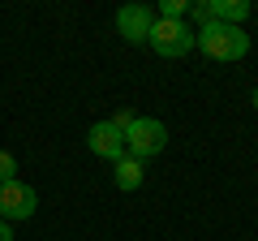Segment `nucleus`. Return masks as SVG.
Wrapping results in <instances>:
<instances>
[{"instance_id":"obj_11","label":"nucleus","mask_w":258,"mask_h":241,"mask_svg":"<svg viewBox=\"0 0 258 241\" xmlns=\"http://www.w3.org/2000/svg\"><path fill=\"white\" fill-rule=\"evenodd\" d=\"M134 120H138V112H129V108H120V112H112V125H116L120 134H125L129 125H134Z\"/></svg>"},{"instance_id":"obj_10","label":"nucleus","mask_w":258,"mask_h":241,"mask_svg":"<svg viewBox=\"0 0 258 241\" xmlns=\"http://www.w3.org/2000/svg\"><path fill=\"white\" fill-rule=\"evenodd\" d=\"M9 181H18V159L9 151H0V186H9Z\"/></svg>"},{"instance_id":"obj_5","label":"nucleus","mask_w":258,"mask_h":241,"mask_svg":"<svg viewBox=\"0 0 258 241\" xmlns=\"http://www.w3.org/2000/svg\"><path fill=\"white\" fill-rule=\"evenodd\" d=\"M151 26H155V9L151 5H120L116 9V30L129 43H147Z\"/></svg>"},{"instance_id":"obj_2","label":"nucleus","mask_w":258,"mask_h":241,"mask_svg":"<svg viewBox=\"0 0 258 241\" xmlns=\"http://www.w3.org/2000/svg\"><path fill=\"white\" fill-rule=\"evenodd\" d=\"M164 147H168V125H164V120H155V116H138L125 130V155L142 159V164H147L151 155H159Z\"/></svg>"},{"instance_id":"obj_7","label":"nucleus","mask_w":258,"mask_h":241,"mask_svg":"<svg viewBox=\"0 0 258 241\" xmlns=\"http://www.w3.org/2000/svg\"><path fill=\"white\" fill-rule=\"evenodd\" d=\"M142 176H147V164L134 155H120L116 164H112V181H116V190H138Z\"/></svg>"},{"instance_id":"obj_3","label":"nucleus","mask_w":258,"mask_h":241,"mask_svg":"<svg viewBox=\"0 0 258 241\" xmlns=\"http://www.w3.org/2000/svg\"><path fill=\"white\" fill-rule=\"evenodd\" d=\"M147 43L155 47L159 56H168V61H176V56H185V52L194 47V30L185 26V22H164V18H155V26H151Z\"/></svg>"},{"instance_id":"obj_12","label":"nucleus","mask_w":258,"mask_h":241,"mask_svg":"<svg viewBox=\"0 0 258 241\" xmlns=\"http://www.w3.org/2000/svg\"><path fill=\"white\" fill-rule=\"evenodd\" d=\"M0 241H13V228H9L5 220H0Z\"/></svg>"},{"instance_id":"obj_9","label":"nucleus","mask_w":258,"mask_h":241,"mask_svg":"<svg viewBox=\"0 0 258 241\" xmlns=\"http://www.w3.org/2000/svg\"><path fill=\"white\" fill-rule=\"evenodd\" d=\"M185 13H189L185 0H159V13H155V18H164V22H185Z\"/></svg>"},{"instance_id":"obj_4","label":"nucleus","mask_w":258,"mask_h":241,"mask_svg":"<svg viewBox=\"0 0 258 241\" xmlns=\"http://www.w3.org/2000/svg\"><path fill=\"white\" fill-rule=\"evenodd\" d=\"M35 207H39L35 186H26V181H9V186H0V220H5V224L30 220Z\"/></svg>"},{"instance_id":"obj_8","label":"nucleus","mask_w":258,"mask_h":241,"mask_svg":"<svg viewBox=\"0 0 258 241\" xmlns=\"http://www.w3.org/2000/svg\"><path fill=\"white\" fill-rule=\"evenodd\" d=\"M211 5V22H224V26H241L249 18V0H207Z\"/></svg>"},{"instance_id":"obj_1","label":"nucleus","mask_w":258,"mask_h":241,"mask_svg":"<svg viewBox=\"0 0 258 241\" xmlns=\"http://www.w3.org/2000/svg\"><path fill=\"white\" fill-rule=\"evenodd\" d=\"M194 47H203L211 61H241L249 52V35L241 26H224V22H207L194 30Z\"/></svg>"},{"instance_id":"obj_13","label":"nucleus","mask_w":258,"mask_h":241,"mask_svg":"<svg viewBox=\"0 0 258 241\" xmlns=\"http://www.w3.org/2000/svg\"><path fill=\"white\" fill-rule=\"evenodd\" d=\"M254 108H258V86H254Z\"/></svg>"},{"instance_id":"obj_6","label":"nucleus","mask_w":258,"mask_h":241,"mask_svg":"<svg viewBox=\"0 0 258 241\" xmlns=\"http://www.w3.org/2000/svg\"><path fill=\"white\" fill-rule=\"evenodd\" d=\"M86 147H91L99 159L116 164V159L125 155V134H120L112 120H99V125H91V134H86Z\"/></svg>"}]
</instances>
